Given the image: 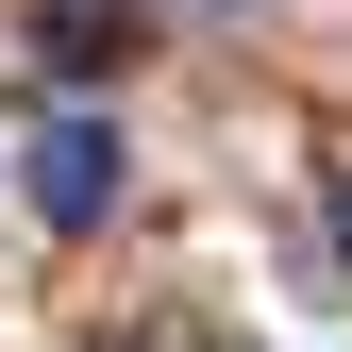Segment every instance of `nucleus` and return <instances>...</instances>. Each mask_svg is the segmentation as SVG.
Listing matches in <instances>:
<instances>
[{
  "label": "nucleus",
  "mask_w": 352,
  "mask_h": 352,
  "mask_svg": "<svg viewBox=\"0 0 352 352\" xmlns=\"http://www.w3.org/2000/svg\"><path fill=\"white\" fill-rule=\"evenodd\" d=\"M17 185H34V218H51V235H101V218H118V185H135V151H118V118H101V101H67L51 135H34V168H17Z\"/></svg>",
  "instance_id": "1"
},
{
  "label": "nucleus",
  "mask_w": 352,
  "mask_h": 352,
  "mask_svg": "<svg viewBox=\"0 0 352 352\" xmlns=\"http://www.w3.org/2000/svg\"><path fill=\"white\" fill-rule=\"evenodd\" d=\"M51 67H135V0H51Z\"/></svg>",
  "instance_id": "2"
},
{
  "label": "nucleus",
  "mask_w": 352,
  "mask_h": 352,
  "mask_svg": "<svg viewBox=\"0 0 352 352\" xmlns=\"http://www.w3.org/2000/svg\"><path fill=\"white\" fill-rule=\"evenodd\" d=\"M336 252H352V168H336Z\"/></svg>",
  "instance_id": "3"
}]
</instances>
